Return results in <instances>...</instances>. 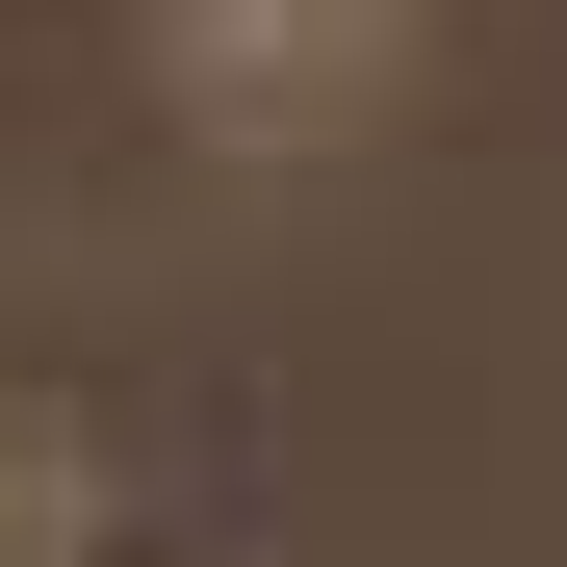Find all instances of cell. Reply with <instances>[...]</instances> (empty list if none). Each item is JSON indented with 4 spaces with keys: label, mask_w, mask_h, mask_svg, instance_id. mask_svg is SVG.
Instances as JSON below:
<instances>
[{
    "label": "cell",
    "mask_w": 567,
    "mask_h": 567,
    "mask_svg": "<svg viewBox=\"0 0 567 567\" xmlns=\"http://www.w3.org/2000/svg\"><path fill=\"white\" fill-rule=\"evenodd\" d=\"M388 52H413V0H181V78H207V130H258V155L361 130Z\"/></svg>",
    "instance_id": "1"
}]
</instances>
